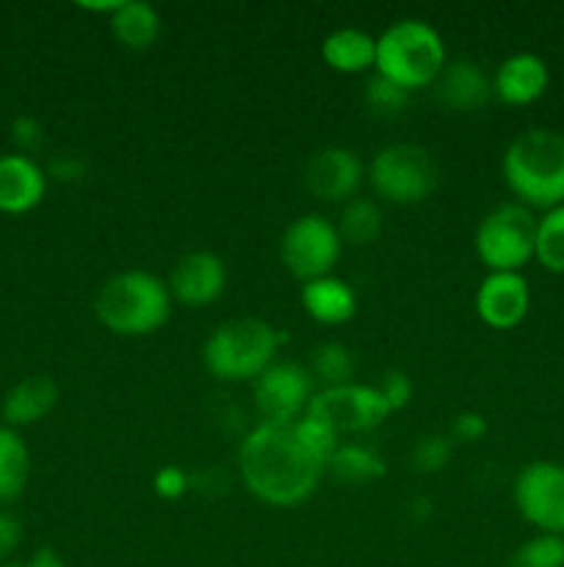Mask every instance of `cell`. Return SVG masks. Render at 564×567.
Returning a JSON list of instances; mask_svg holds the SVG:
<instances>
[{
    "mask_svg": "<svg viewBox=\"0 0 564 567\" xmlns=\"http://www.w3.org/2000/svg\"><path fill=\"white\" fill-rule=\"evenodd\" d=\"M326 465L304 449L293 424L260 421L238 446V474L243 485L271 507H296L310 498Z\"/></svg>",
    "mask_w": 564,
    "mask_h": 567,
    "instance_id": "obj_1",
    "label": "cell"
},
{
    "mask_svg": "<svg viewBox=\"0 0 564 567\" xmlns=\"http://www.w3.org/2000/svg\"><path fill=\"white\" fill-rule=\"evenodd\" d=\"M501 175L514 203L531 210L564 205V133L553 127H529L509 142Z\"/></svg>",
    "mask_w": 564,
    "mask_h": 567,
    "instance_id": "obj_2",
    "label": "cell"
},
{
    "mask_svg": "<svg viewBox=\"0 0 564 567\" xmlns=\"http://www.w3.org/2000/svg\"><path fill=\"white\" fill-rule=\"evenodd\" d=\"M94 316L114 336H153L171 319L169 286L144 269L119 271L100 286Z\"/></svg>",
    "mask_w": 564,
    "mask_h": 567,
    "instance_id": "obj_3",
    "label": "cell"
},
{
    "mask_svg": "<svg viewBox=\"0 0 564 567\" xmlns=\"http://www.w3.org/2000/svg\"><path fill=\"white\" fill-rule=\"evenodd\" d=\"M446 42L435 25L418 17H404L376 37V75L401 89H426L446 66Z\"/></svg>",
    "mask_w": 564,
    "mask_h": 567,
    "instance_id": "obj_4",
    "label": "cell"
},
{
    "mask_svg": "<svg viewBox=\"0 0 564 567\" xmlns=\"http://www.w3.org/2000/svg\"><path fill=\"white\" fill-rule=\"evenodd\" d=\"M285 341L274 324L254 316L230 319L216 327L202 347V365L213 380L247 382L258 380Z\"/></svg>",
    "mask_w": 564,
    "mask_h": 567,
    "instance_id": "obj_5",
    "label": "cell"
},
{
    "mask_svg": "<svg viewBox=\"0 0 564 567\" xmlns=\"http://www.w3.org/2000/svg\"><path fill=\"white\" fill-rule=\"evenodd\" d=\"M370 188L390 205H420L435 194L440 166L435 155L415 142H396L382 147L370 161Z\"/></svg>",
    "mask_w": 564,
    "mask_h": 567,
    "instance_id": "obj_6",
    "label": "cell"
},
{
    "mask_svg": "<svg viewBox=\"0 0 564 567\" xmlns=\"http://www.w3.org/2000/svg\"><path fill=\"white\" fill-rule=\"evenodd\" d=\"M536 216L520 203L492 208L476 227V255L490 271H520L534 260Z\"/></svg>",
    "mask_w": 564,
    "mask_h": 567,
    "instance_id": "obj_7",
    "label": "cell"
},
{
    "mask_svg": "<svg viewBox=\"0 0 564 567\" xmlns=\"http://www.w3.org/2000/svg\"><path fill=\"white\" fill-rule=\"evenodd\" d=\"M341 252L343 241L337 225L321 214L296 216L280 238L282 266L302 286L310 280H318V277L332 275V269L341 260Z\"/></svg>",
    "mask_w": 564,
    "mask_h": 567,
    "instance_id": "obj_8",
    "label": "cell"
},
{
    "mask_svg": "<svg viewBox=\"0 0 564 567\" xmlns=\"http://www.w3.org/2000/svg\"><path fill=\"white\" fill-rule=\"evenodd\" d=\"M514 507L540 535L564 537V465L534 460L514 480Z\"/></svg>",
    "mask_w": 564,
    "mask_h": 567,
    "instance_id": "obj_9",
    "label": "cell"
},
{
    "mask_svg": "<svg viewBox=\"0 0 564 567\" xmlns=\"http://www.w3.org/2000/svg\"><path fill=\"white\" fill-rule=\"evenodd\" d=\"M304 413L324 419L337 435H357V432L376 430L393 410L387 408L385 396L376 385L348 382V385L324 388V391L313 393Z\"/></svg>",
    "mask_w": 564,
    "mask_h": 567,
    "instance_id": "obj_10",
    "label": "cell"
},
{
    "mask_svg": "<svg viewBox=\"0 0 564 567\" xmlns=\"http://www.w3.org/2000/svg\"><path fill=\"white\" fill-rule=\"evenodd\" d=\"M252 396L263 424H293L313 399V374L291 360L271 363L254 380Z\"/></svg>",
    "mask_w": 564,
    "mask_h": 567,
    "instance_id": "obj_11",
    "label": "cell"
},
{
    "mask_svg": "<svg viewBox=\"0 0 564 567\" xmlns=\"http://www.w3.org/2000/svg\"><path fill=\"white\" fill-rule=\"evenodd\" d=\"M365 166L354 150L321 147L307 158L302 172L304 188L321 203H348L363 186Z\"/></svg>",
    "mask_w": 564,
    "mask_h": 567,
    "instance_id": "obj_12",
    "label": "cell"
},
{
    "mask_svg": "<svg viewBox=\"0 0 564 567\" xmlns=\"http://www.w3.org/2000/svg\"><path fill=\"white\" fill-rule=\"evenodd\" d=\"M166 286H169L171 302H180L186 308H208L224 293L227 264L210 249H194L171 266Z\"/></svg>",
    "mask_w": 564,
    "mask_h": 567,
    "instance_id": "obj_13",
    "label": "cell"
},
{
    "mask_svg": "<svg viewBox=\"0 0 564 567\" xmlns=\"http://www.w3.org/2000/svg\"><path fill=\"white\" fill-rule=\"evenodd\" d=\"M531 308V288L520 271H490L476 291V313L492 330H514Z\"/></svg>",
    "mask_w": 564,
    "mask_h": 567,
    "instance_id": "obj_14",
    "label": "cell"
},
{
    "mask_svg": "<svg viewBox=\"0 0 564 567\" xmlns=\"http://www.w3.org/2000/svg\"><path fill=\"white\" fill-rule=\"evenodd\" d=\"M48 175L36 158L20 153L0 155V214L22 216L39 208L48 194Z\"/></svg>",
    "mask_w": 564,
    "mask_h": 567,
    "instance_id": "obj_15",
    "label": "cell"
},
{
    "mask_svg": "<svg viewBox=\"0 0 564 567\" xmlns=\"http://www.w3.org/2000/svg\"><path fill=\"white\" fill-rule=\"evenodd\" d=\"M431 86H435L437 103L448 111H459V114L479 111L492 97V78L473 59L446 61Z\"/></svg>",
    "mask_w": 564,
    "mask_h": 567,
    "instance_id": "obj_16",
    "label": "cell"
},
{
    "mask_svg": "<svg viewBox=\"0 0 564 567\" xmlns=\"http://www.w3.org/2000/svg\"><path fill=\"white\" fill-rule=\"evenodd\" d=\"M551 70L536 53H514L498 64L492 75V94L506 105H531L547 92Z\"/></svg>",
    "mask_w": 564,
    "mask_h": 567,
    "instance_id": "obj_17",
    "label": "cell"
},
{
    "mask_svg": "<svg viewBox=\"0 0 564 567\" xmlns=\"http://www.w3.org/2000/svg\"><path fill=\"white\" fill-rule=\"evenodd\" d=\"M61 399V388L53 377L33 374L17 382L9 393H6L3 404H0V419L11 430H22V426L39 424L48 419L55 410Z\"/></svg>",
    "mask_w": 564,
    "mask_h": 567,
    "instance_id": "obj_18",
    "label": "cell"
},
{
    "mask_svg": "<svg viewBox=\"0 0 564 567\" xmlns=\"http://www.w3.org/2000/svg\"><path fill=\"white\" fill-rule=\"evenodd\" d=\"M299 299H302L304 313L326 327L346 324L357 313V293H354V288L346 280L335 275L304 282Z\"/></svg>",
    "mask_w": 564,
    "mask_h": 567,
    "instance_id": "obj_19",
    "label": "cell"
},
{
    "mask_svg": "<svg viewBox=\"0 0 564 567\" xmlns=\"http://www.w3.org/2000/svg\"><path fill=\"white\" fill-rule=\"evenodd\" d=\"M321 59L330 70L357 75L376 64V37L363 28H337L321 44Z\"/></svg>",
    "mask_w": 564,
    "mask_h": 567,
    "instance_id": "obj_20",
    "label": "cell"
},
{
    "mask_svg": "<svg viewBox=\"0 0 564 567\" xmlns=\"http://www.w3.org/2000/svg\"><path fill=\"white\" fill-rule=\"evenodd\" d=\"M111 33L127 50H149L160 37V14L147 0H122L108 17Z\"/></svg>",
    "mask_w": 564,
    "mask_h": 567,
    "instance_id": "obj_21",
    "label": "cell"
},
{
    "mask_svg": "<svg viewBox=\"0 0 564 567\" xmlns=\"http://www.w3.org/2000/svg\"><path fill=\"white\" fill-rule=\"evenodd\" d=\"M31 476V452L20 430L0 424V507L25 493Z\"/></svg>",
    "mask_w": 564,
    "mask_h": 567,
    "instance_id": "obj_22",
    "label": "cell"
},
{
    "mask_svg": "<svg viewBox=\"0 0 564 567\" xmlns=\"http://www.w3.org/2000/svg\"><path fill=\"white\" fill-rule=\"evenodd\" d=\"M326 471L335 480L348 482V485H365V482H376L385 476V460L368 446L359 443H341L330 460H326Z\"/></svg>",
    "mask_w": 564,
    "mask_h": 567,
    "instance_id": "obj_23",
    "label": "cell"
},
{
    "mask_svg": "<svg viewBox=\"0 0 564 567\" xmlns=\"http://www.w3.org/2000/svg\"><path fill=\"white\" fill-rule=\"evenodd\" d=\"M382 208L376 199L370 197H354L343 205L341 221H337V233H341L343 244L352 247H368L382 236Z\"/></svg>",
    "mask_w": 564,
    "mask_h": 567,
    "instance_id": "obj_24",
    "label": "cell"
},
{
    "mask_svg": "<svg viewBox=\"0 0 564 567\" xmlns=\"http://www.w3.org/2000/svg\"><path fill=\"white\" fill-rule=\"evenodd\" d=\"M534 260L545 271L564 275V205L545 210L536 219Z\"/></svg>",
    "mask_w": 564,
    "mask_h": 567,
    "instance_id": "obj_25",
    "label": "cell"
},
{
    "mask_svg": "<svg viewBox=\"0 0 564 567\" xmlns=\"http://www.w3.org/2000/svg\"><path fill=\"white\" fill-rule=\"evenodd\" d=\"M310 374L324 382L326 388L348 385L354 377V354L343 343H321L315 347L313 360H310Z\"/></svg>",
    "mask_w": 564,
    "mask_h": 567,
    "instance_id": "obj_26",
    "label": "cell"
},
{
    "mask_svg": "<svg viewBox=\"0 0 564 567\" xmlns=\"http://www.w3.org/2000/svg\"><path fill=\"white\" fill-rule=\"evenodd\" d=\"M506 567H564V537L534 535L514 548Z\"/></svg>",
    "mask_w": 564,
    "mask_h": 567,
    "instance_id": "obj_27",
    "label": "cell"
},
{
    "mask_svg": "<svg viewBox=\"0 0 564 567\" xmlns=\"http://www.w3.org/2000/svg\"><path fill=\"white\" fill-rule=\"evenodd\" d=\"M409 94L407 89H401L398 83L387 81V78L382 75H374L365 81V89H363V100L365 105H368V111L374 116H398L404 109L409 105Z\"/></svg>",
    "mask_w": 564,
    "mask_h": 567,
    "instance_id": "obj_28",
    "label": "cell"
},
{
    "mask_svg": "<svg viewBox=\"0 0 564 567\" xmlns=\"http://www.w3.org/2000/svg\"><path fill=\"white\" fill-rule=\"evenodd\" d=\"M293 432H296L299 441L304 443V449H307L313 457H318L324 465L326 460L335 454V449L341 446V435H337L324 419H318V415L313 413H304L302 419L293 421Z\"/></svg>",
    "mask_w": 564,
    "mask_h": 567,
    "instance_id": "obj_29",
    "label": "cell"
},
{
    "mask_svg": "<svg viewBox=\"0 0 564 567\" xmlns=\"http://www.w3.org/2000/svg\"><path fill=\"white\" fill-rule=\"evenodd\" d=\"M453 457V441L448 435H424L412 449V468L420 474H437Z\"/></svg>",
    "mask_w": 564,
    "mask_h": 567,
    "instance_id": "obj_30",
    "label": "cell"
},
{
    "mask_svg": "<svg viewBox=\"0 0 564 567\" xmlns=\"http://www.w3.org/2000/svg\"><path fill=\"white\" fill-rule=\"evenodd\" d=\"M9 136L11 144H14V153L28 155V158H33V153H39L44 147V127L36 116L22 114L17 120H11Z\"/></svg>",
    "mask_w": 564,
    "mask_h": 567,
    "instance_id": "obj_31",
    "label": "cell"
},
{
    "mask_svg": "<svg viewBox=\"0 0 564 567\" xmlns=\"http://www.w3.org/2000/svg\"><path fill=\"white\" fill-rule=\"evenodd\" d=\"M188 487H191V476L180 465H164V468L155 471L153 491L164 502H177V498L186 496Z\"/></svg>",
    "mask_w": 564,
    "mask_h": 567,
    "instance_id": "obj_32",
    "label": "cell"
},
{
    "mask_svg": "<svg viewBox=\"0 0 564 567\" xmlns=\"http://www.w3.org/2000/svg\"><path fill=\"white\" fill-rule=\"evenodd\" d=\"M44 175H48V181L72 186V183H81L83 177L88 175V164L86 158H81V155L75 153H59L48 161Z\"/></svg>",
    "mask_w": 564,
    "mask_h": 567,
    "instance_id": "obj_33",
    "label": "cell"
},
{
    "mask_svg": "<svg viewBox=\"0 0 564 567\" xmlns=\"http://www.w3.org/2000/svg\"><path fill=\"white\" fill-rule=\"evenodd\" d=\"M376 388H379V393L385 396L387 408H390L393 413L407 408L409 399H412V380H409L404 371H387Z\"/></svg>",
    "mask_w": 564,
    "mask_h": 567,
    "instance_id": "obj_34",
    "label": "cell"
},
{
    "mask_svg": "<svg viewBox=\"0 0 564 567\" xmlns=\"http://www.w3.org/2000/svg\"><path fill=\"white\" fill-rule=\"evenodd\" d=\"M22 543V524L9 509H0V565L11 563L14 551Z\"/></svg>",
    "mask_w": 564,
    "mask_h": 567,
    "instance_id": "obj_35",
    "label": "cell"
},
{
    "mask_svg": "<svg viewBox=\"0 0 564 567\" xmlns=\"http://www.w3.org/2000/svg\"><path fill=\"white\" fill-rule=\"evenodd\" d=\"M487 435V419L481 413H473V410H468V413H459L457 419H453L451 424V441H462V443H476L479 437Z\"/></svg>",
    "mask_w": 564,
    "mask_h": 567,
    "instance_id": "obj_36",
    "label": "cell"
},
{
    "mask_svg": "<svg viewBox=\"0 0 564 567\" xmlns=\"http://www.w3.org/2000/svg\"><path fill=\"white\" fill-rule=\"evenodd\" d=\"M119 3H122V0H94V3H92V0H81V3H77V9L92 11V14L111 17L116 9H119Z\"/></svg>",
    "mask_w": 564,
    "mask_h": 567,
    "instance_id": "obj_37",
    "label": "cell"
},
{
    "mask_svg": "<svg viewBox=\"0 0 564 567\" xmlns=\"http://www.w3.org/2000/svg\"><path fill=\"white\" fill-rule=\"evenodd\" d=\"M0 567H31L28 563H6V565H0Z\"/></svg>",
    "mask_w": 564,
    "mask_h": 567,
    "instance_id": "obj_38",
    "label": "cell"
}]
</instances>
